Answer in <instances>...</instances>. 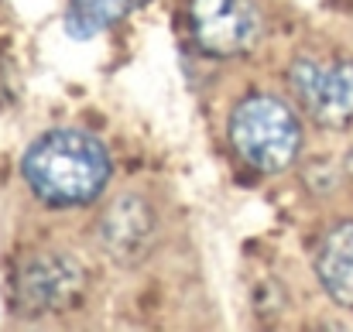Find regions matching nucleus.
Returning <instances> with one entry per match:
<instances>
[{"label": "nucleus", "mask_w": 353, "mask_h": 332, "mask_svg": "<svg viewBox=\"0 0 353 332\" xmlns=\"http://www.w3.org/2000/svg\"><path fill=\"white\" fill-rule=\"evenodd\" d=\"M110 154L90 134L59 127L41 134L21 158V175L31 196L52 209L90 206L110 182Z\"/></svg>", "instance_id": "nucleus-1"}, {"label": "nucleus", "mask_w": 353, "mask_h": 332, "mask_svg": "<svg viewBox=\"0 0 353 332\" xmlns=\"http://www.w3.org/2000/svg\"><path fill=\"white\" fill-rule=\"evenodd\" d=\"M230 144L254 172L278 175L295 165L302 151V123L295 110L271 96V93H250L230 113Z\"/></svg>", "instance_id": "nucleus-2"}, {"label": "nucleus", "mask_w": 353, "mask_h": 332, "mask_svg": "<svg viewBox=\"0 0 353 332\" xmlns=\"http://www.w3.org/2000/svg\"><path fill=\"white\" fill-rule=\"evenodd\" d=\"M288 86L299 107L326 130L353 127V59L299 55L288 69Z\"/></svg>", "instance_id": "nucleus-3"}, {"label": "nucleus", "mask_w": 353, "mask_h": 332, "mask_svg": "<svg viewBox=\"0 0 353 332\" xmlns=\"http://www.w3.org/2000/svg\"><path fill=\"white\" fill-rule=\"evenodd\" d=\"M86 291V267L72 253L45 250L14 271V302L28 315H55L72 309Z\"/></svg>", "instance_id": "nucleus-4"}, {"label": "nucleus", "mask_w": 353, "mask_h": 332, "mask_svg": "<svg viewBox=\"0 0 353 332\" xmlns=\"http://www.w3.org/2000/svg\"><path fill=\"white\" fill-rule=\"evenodd\" d=\"M189 28L199 52L234 59L261 45L264 14L254 0H189Z\"/></svg>", "instance_id": "nucleus-5"}, {"label": "nucleus", "mask_w": 353, "mask_h": 332, "mask_svg": "<svg viewBox=\"0 0 353 332\" xmlns=\"http://www.w3.org/2000/svg\"><path fill=\"white\" fill-rule=\"evenodd\" d=\"M158 240V220H154V209L148 199L127 192V196H117L103 216L97 222V243L100 250L120 264V267H134L141 264L151 247Z\"/></svg>", "instance_id": "nucleus-6"}, {"label": "nucleus", "mask_w": 353, "mask_h": 332, "mask_svg": "<svg viewBox=\"0 0 353 332\" xmlns=\"http://www.w3.org/2000/svg\"><path fill=\"white\" fill-rule=\"evenodd\" d=\"M316 274L326 295L353 312V220L336 222L323 236L316 250Z\"/></svg>", "instance_id": "nucleus-7"}, {"label": "nucleus", "mask_w": 353, "mask_h": 332, "mask_svg": "<svg viewBox=\"0 0 353 332\" xmlns=\"http://www.w3.org/2000/svg\"><path fill=\"white\" fill-rule=\"evenodd\" d=\"M144 0H69L65 7V34L76 41H86L107 28L123 21L130 10H137Z\"/></svg>", "instance_id": "nucleus-8"}, {"label": "nucleus", "mask_w": 353, "mask_h": 332, "mask_svg": "<svg viewBox=\"0 0 353 332\" xmlns=\"http://www.w3.org/2000/svg\"><path fill=\"white\" fill-rule=\"evenodd\" d=\"M343 168H347V175H350V178H353V151H350V154H347V165H343Z\"/></svg>", "instance_id": "nucleus-9"}]
</instances>
